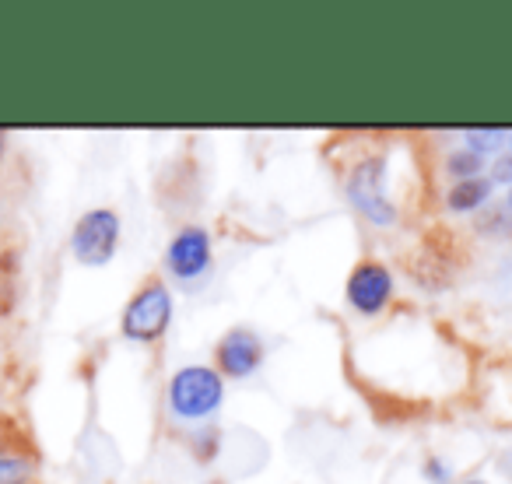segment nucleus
Masks as SVG:
<instances>
[{
	"label": "nucleus",
	"instance_id": "f257e3e1",
	"mask_svg": "<svg viewBox=\"0 0 512 484\" xmlns=\"http://www.w3.org/2000/svg\"><path fill=\"white\" fill-rule=\"evenodd\" d=\"M221 397H225V383H221L218 372L207 369V365H186L169 383L172 414H179V418H186V421L211 418L221 407Z\"/></svg>",
	"mask_w": 512,
	"mask_h": 484
},
{
	"label": "nucleus",
	"instance_id": "f03ea898",
	"mask_svg": "<svg viewBox=\"0 0 512 484\" xmlns=\"http://www.w3.org/2000/svg\"><path fill=\"white\" fill-rule=\"evenodd\" d=\"M169 320H172L169 288H165L162 281H151V285H144L141 292L130 299V306L123 309V334H127L130 341L148 344L165 334Z\"/></svg>",
	"mask_w": 512,
	"mask_h": 484
},
{
	"label": "nucleus",
	"instance_id": "7ed1b4c3",
	"mask_svg": "<svg viewBox=\"0 0 512 484\" xmlns=\"http://www.w3.org/2000/svg\"><path fill=\"white\" fill-rule=\"evenodd\" d=\"M348 200L358 207L362 218H369L372 225H393L397 221V207L386 197V165L379 158H365L362 165H355L348 176Z\"/></svg>",
	"mask_w": 512,
	"mask_h": 484
},
{
	"label": "nucleus",
	"instance_id": "20e7f679",
	"mask_svg": "<svg viewBox=\"0 0 512 484\" xmlns=\"http://www.w3.org/2000/svg\"><path fill=\"white\" fill-rule=\"evenodd\" d=\"M116 242H120V218L106 207L99 211L81 214V221L74 225V257L81 260L85 267H102L113 260Z\"/></svg>",
	"mask_w": 512,
	"mask_h": 484
},
{
	"label": "nucleus",
	"instance_id": "39448f33",
	"mask_svg": "<svg viewBox=\"0 0 512 484\" xmlns=\"http://www.w3.org/2000/svg\"><path fill=\"white\" fill-rule=\"evenodd\" d=\"M165 267L179 281H197L211 271V235L200 225H186L172 235L169 250H165Z\"/></svg>",
	"mask_w": 512,
	"mask_h": 484
},
{
	"label": "nucleus",
	"instance_id": "423d86ee",
	"mask_svg": "<svg viewBox=\"0 0 512 484\" xmlns=\"http://www.w3.org/2000/svg\"><path fill=\"white\" fill-rule=\"evenodd\" d=\"M393 295V278L390 271H386L383 264H376V260H365V264H358L355 271H351L348 278V302L355 313L362 316H376L383 313V306L390 302Z\"/></svg>",
	"mask_w": 512,
	"mask_h": 484
},
{
	"label": "nucleus",
	"instance_id": "0eeeda50",
	"mask_svg": "<svg viewBox=\"0 0 512 484\" xmlns=\"http://www.w3.org/2000/svg\"><path fill=\"white\" fill-rule=\"evenodd\" d=\"M264 362V341L253 330H228L218 344V369L232 379L253 376Z\"/></svg>",
	"mask_w": 512,
	"mask_h": 484
},
{
	"label": "nucleus",
	"instance_id": "6e6552de",
	"mask_svg": "<svg viewBox=\"0 0 512 484\" xmlns=\"http://www.w3.org/2000/svg\"><path fill=\"white\" fill-rule=\"evenodd\" d=\"M491 179L488 176H474V179H460V183H453V190H449V207L453 211H477V207L484 204V200H491Z\"/></svg>",
	"mask_w": 512,
	"mask_h": 484
},
{
	"label": "nucleus",
	"instance_id": "1a4fd4ad",
	"mask_svg": "<svg viewBox=\"0 0 512 484\" xmlns=\"http://www.w3.org/2000/svg\"><path fill=\"white\" fill-rule=\"evenodd\" d=\"M463 148H470L474 155H498V151L509 148V130H467L463 134Z\"/></svg>",
	"mask_w": 512,
	"mask_h": 484
},
{
	"label": "nucleus",
	"instance_id": "9d476101",
	"mask_svg": "<svg viewBox=\"0 0 512 484\" xmlns=\"http://www.w3.org/2000/svg\"><path fill=\"white\" fill-rule=\"evenodd\" d=\"M446 169H449V176H453L456 183H460V179H474V176H481V172H484V158L474 155L470 148H456L453 155H449Z\"/></svg>",
	"mask_w": 512,
	"mask_h": 484
},
{
	"label": "nucleus",
	"instance_id": "9b49d317",
	"mask_svg": "<svg viewBox=\"0 0 512 484\" xmlns=\"http://www.w3.org/2000/svg\"><path fill=\"white\" fill-rule=\"evenodd\" d=\"M25 481H29L25 460H0V484H25Z\"/></svg>",
	"mask_w": 512,
	"mask_h": 484
},
{
	"label": "nucleus",
	"instance_id": "f8f14e48",
	"mask_svg": "<svg viewBox=\"0 0 512 484\" xmlns=\"http://www.w3.org/2000/svg\"><path fill=\"white\" fill-rule=\"evenodd\" d=\"M491 183H509L512 186V148L498 151L495 162H491Z\"/></svg>",
	"mask_w": 512,
	"mask_h": 484
},
{
	"label": "nucleus",
	"instance_id": "ddd939ff",
	"mask_svg": "<svg viewBox=\"0 0 512 484\" xmlns=\"http://www.w3.org/2000/svg\"><path fill=\"white\" fill-rule=\"evenodd\" d=\"M428 477H439V481H442V477H446V467H442V463L439 460H432V463H428Z\"/></svg>",
	"mask_w": 512,
	"mask_h": 484
},
{
	"label": "nucleus",
	"instance_id": "4468645a",
	"mask_svg": "<svg viewBox=\"0 0 512 484\" xmlns=\"http://www.w3.org/2000/svg\"><path fill=\"white\" fill-rule=\"evenodd\" d=\"M0 151H4V134H0Z\"/></svg>",
	"mask_w": 512,
	"mask_h": 484
},
{
	"label": "nucleus",
	"instance_id": "2eb2a0df",
	"mask_svg": "<svg viewBox=\"0 0 512 484\" xmlns=\"http://www.w3.org/2000/svg\"><path fill=\"white\" fill-rule=\"evenodd\" d=\"M509 211H512V190H509Z\"/></svg>",
	"mask_w": 512,
	"mask_h": 484
},
{
	"label": "nucleus",
	"instance_id": "dca6fc26",
	"mask_svg": "<svg viewBox=\"0 0 512 484\" xmlns=\"http://www.w3.org/2000/svg\"><path fill=\"white\" fill-rule=\"evenodd\" d=\"M463 484H484V481H463Z\"/></svg>",
	"mask_w": 512,
	"mask_h": 484
}]
</instances>
